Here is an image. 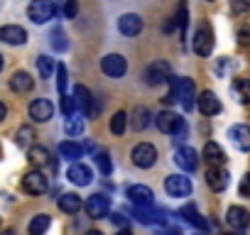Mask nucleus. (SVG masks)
I'll list each match as a JSON object with an SVG mask.
<instances>
[{
  "label": "nucleus",
  "instance_id": "f257e3e1",
  "mask_svg": "<svg viewBox=\"0 0 250 235\" xmlns=\"http://www.w3.org/2000/svg\"><path fill=\"white\" fill-rule=\"evenodd\" d=\"M155 125L160 133H167V135H174V140H184L187 137V123L184 118H179L177 113L172 110H162L155 115Z\"/></svg>",
  "mask_w": 250,
  "mask_h": 235
},
{
  "label": "nucleus",
  "instance_id": "f03ea898",
  "mask_svg": "<svg viewBox=\"0 0 250 235\" xmlns=\"http://www.w3.org/2000/svg\"><path fill=\"white\" fill-rule=\"evenodd\" d=\"M27 15H30V20L35 25H44L57 15V8H54L52 0H32V3L27 5Z\"/></svg>",
  "mask_w": 250,
  "mask_h": 235
},
{
  "label": "nucleus",
  "instance_id": "7ed1b4c3",
  "mask_svg": "<svg viewBox=\"0 0 250 235\" xmlns=\"http://www.w3.org/2000/svg\"><path fill=\"white\" fill-rule=\"evenodd\" d=\"M130 159H133L135 167H140V169H150V167L157 162V150H155V145H150V142H140V145L133 147Z\"/></svg>",
  "mask_w": 250,
  "mask_h": 235
},
{
  "label": "nucleus",
  "instance_id": "20e7f679",
  "mask_svg": "<svg viewBox=\"0 0 250 235\" xmlns=\"http://www.w3.org/2000/svg\"><path fill=\"white\" fill-rule=\"evenodd\" d=\"M213 49V30L208 27V22H201L199 30L194 32V52L199 57H208Z\"/></svg>",
  "mask_w": 250,
  "mask_h": 235
},
{
  "label": "nucleus",
  "instance_id": "39448f33",
  "mask_svg": "<svg viewBox=\"0 0 250 235\" xmlns=\"http://www.w3.org/2000/svg\"><path fill=\"white\" fill-rule=\"evenodd\" d=\"M165 191L174 198H184V196L191 194V181L184 174H172V176L165 179Z\"/></svg>",
  "mask_w": 250,
  "mask_h": 235
},
{
  "label": "nucleus",
  "instance_id": "423d86ee",
  "mask_svg": "<svg viewBox=\"0 0 250 235\" xmlns=\"http://www.w3.org/2000/svg\"><path fill=\"white\" fill-rule=\"evenodd\" d=\"M101 69H103L105 76H110V78H120L125 71H128V64H125V59H123L120 54H108V57L101 59Z\"/></svg>",
  "mask_w": 250,
  "mask_h": 235
},
{
  "label": "nucleus",
  "instance_id": "0eeeda50",
  "mask_svg": "<svg viewBox=\"0 0 250 235\" xmlns=\"http://www.w3.org/2000/svg\"><path fill=\"white\" fill-rule=\"evenodd\" d=\"M47 176L37 169V172H27L25 176H22V189L27 191V194H32V196H40V194H44L47 191Z\"/></svg>",
  "mask_w": 250,
  "mask_h": 235
},
{
  "label": "nucleus",
  "instance_id": "6e6552de",
  "mask_svg": "<svg viewBox=\"0 0 250 235\" xmlns=\"http://www.w3.org/2000/svg\"><path fill=\"white\" fill-rule=\"evenodd\" d=\"M83 208H86V213L91 218H105L108 211H110V201L103 194H93V196H88V201L83 203Z\"/></svg>",
  "mask_w": 250,
  "mask_h": 235
},
{
  "label": "nucleus",
  "instance_id": "1a4fd4ad",
  "mask_svg": "<svg viewBox=\"0 0 250 235\" xmlns=\"http://www.w3.org/2000/svg\"><path fill=\"white\" fill-rule=\"evenodd\" d=\"M174 88H177V98L182 100V105H184L187 110H191V108H194V93H196L194 81H191V78H177V76H174Z\"/></svg>",
  "mask_w": 250,
  "mask_h": 235
},
{
  "label": "nucleus",
  "instance_id": "9d476101",
  "mask_svg": "<svg viewBox=\"0 0 250 235\" xmlns=\"http://www.w3.org/2000/svg\"><path fill=\"white\" fill-rule=\"evenodd\" d=\"M118 30H120V35H125V37H135V35L143 32V18L135 15V13H125V15L118 20Z\"/></svg>",
  "mask_w": 250,
  "mask_h": 235
},
{
  "label": "nucleus",
  "instance_id": "9b49d317",
  "mask_svg": "<svg viewBox=\"0 0 250 235\" xmlns=\"http://www.w3.org/2000/svg\"><path fill=\"white\" fill-rule=\"evenodd\" d=\"M133 215H135V220H140L145 225H162L167 220L165 211H152L150 206H135L133 208Z\"/></svg>",
  "mask_w": 250,
  "mask_h": 235
},
{
  "label": "nucleus",
  "instance_id": "f8f14e48",
  "mask_svg": "<svg viewBox=\"0 0 250 235\" xmlns=\"http://www.w3.org/2000/svg\"><path fill=\"white\" fill-rule=\"evenodd\" d=\"M52 115H54V105L47 98H37L30 103V118L35 123H47Z\"/></svg>",
  "mask_w": 250,
  "mask_h": 235
},
{
  "label": "nucleus",
  "instance_id": "ddd939ff",
  "mask_svg": "<svg viewBox=\"0 0 250 235\" xmlns=\"http://www.w3.org/2000/svg\"><path fill=\"white\" fill-rule=\"evenodd\" d=\"M145 78H147V83H150V86L165 83V81L169 78V64H167V61H162V59H157L155 64H150V66H147Z\"/></svg>",
  "mask_w": 250,
  "mask_h": 235
},
{
  "label": "nucleus",
  "instance_id": "4468645a",
  "mask_svg": "<svg viewBox=\"0 0 250 235\" xmlns=\"http://www.w3.org/2000/svg\"><path fill=\"white\" fill-rule=\"evenodd\" d=\"M74 100H76V105H79L88 118H93V115L98 113V108L93 105V96H91V91H88L86 86H81V83L74 88Z\"/></svg>",
  "mask_w": 250,
  "mask_h": 235
},
{
  "label": "nucleus",
  "instance_id": "2eb2a0df",
  "mask_svg": "<svg viewBox=\"0 0 250 235\" xmlns=\"http://www.w3.org/2000/svg\"><path fill=\"white\" fill-rule=\"evenodd\" d=\"M128 198H130V203H135V206H152L155 194H152L150 186L135 184V186H128Z\"/></svg>",
  "mask_w": 250,
  "mask_h": 235
},
{
  "label": "nucleus",
  "instance_id": "dca6fc26",
  "mask_svg": "<svg viewBox=\"0 0 250 235\" xmlns=\"http://www.w3.org/2000/svg\"><path fill=\"white\" fill-rule=\"evenodd\" d=\"M174 159H177V164L184 172H196V167H199V155H196L194 147H179L177 155H174Z\"/></svg>",
  "mask_w": 250,
  "mask_h": 235
},
{
  "label": "nucleus",
  "instance_id": "f3484780",
  "mask_svg": "<svg viewBox=\"0 0 250 235\" xmlns=\"http://www.w3.org/2000/svg\"><path fill=\"white\" fill-rule=\"evenodd\" d=\"M0 39H3L5 44H25L27 32L20 25H5V27H0Z\"/></svg>",
  "mask_w": 250,
  "mask_h": 235
},
{
  "label": "nucleus",
  "instance_id": "a211bd4d",
  "mask_svg": "<svg viewBox=\"0 0 250 235\" xmlns=\"http://www.w3.org/2000/svg\"><path fill=\"white\" fill-rule=\"evenodd\" d=\"M66 176H69V181H71V184H76V186H88V184H91V179H93L91 169H88L86 164H79V162L69 167Z\"/></svg>",
  "mask_w": 250,
  "mask_h": 235
},
{
  "label": "nucleus",
  "instance_id": "6ab92c4d",
  "mask_svg": "<svg viewBox=\"0 0 250 235\" xmlns=\"http://www.w3.org/2000/svg\"><path fill=\"white\" fill-rule=\"evenodd\" d=\"M228 137L233 140V145H235L238 150H243V152L250 150V128H248V125H233V128L228 130Z\"/></svg>",
  "mask_w": 250,
  "mask_h": 235
},
{
  "label": "nucleus",
  "instance_id": "aec40b11",
  "mask_svg": "<svg viewBox=\"0 0 250 235\" xmlns=\"http://www.w3.org/2000/svg\"><path fill=\"white\" fill-rule=\"evenodd\" d=\"M199 110H201L204 115H218V113H221V100H218V96L211 93V91H204V93L199 96Z\"/></svg>",
  "mask_w": 250,
  "mask_h": 235
},
{
  "label": "nucleus",
  "instance_id": "412c9836",
  "mask_svg": "<svg viewBox=\"0 0 250 235\" xmlns=\"http://www.w3.org/2000/svg\"><path fill=\"white\" fill-rule=\"evenodd\" d=\"M27 159H30V164H35L37 169L40 167H52V169H57V164L52 162V157H49V152L44 150V147H35V145H30V152H27Z\"/></svg>",
  "mask_w": 250,
  "mask_h": 235
},
{
  "label": "nucleus",
  "instance_id": "4be33fe9",
  "mask_svg": "<svg viewBox=\"0 0 250 235\" xmlns=\"http://www.w3.org/2000/svg\"><path fill=\"white\" fill-rule=\"evenodd\" d=\"M32 86H35V78L27 71H15L10 76V88L15 93H27V91H32Z\"/></svg>",
  "mask_w": 250,
  "mask_h": 235
},
{
  "label": "nucleus",
  "instance_id": "5701e85b",
  "mask_svg": "<svg viewBox=\"0 0 250 235\" xmlns=\"http://www.w3.org/2000/svg\"><path fill=\"white\" fill-rule=\"evenodd\" d=\"M226 220H228V225L230 228H245V225H250V213L245 211V208H240V206H230L228 208V215H226Z\"/></svg>",
  "mask_w": 250,
  "mask_h": 235
},
{
  "label": "nucleus",
  "instance_id": "b1692460",
  "mask_svg": "<svg viewBox=\"0 0 250 235\" xmlns=\"http://www.w3.org/2000/svg\"><path fill=\"white\" fill-rule=\"evenodd\" d=\"M206 184H208L213 191H223V189L228 186V174H226L223 169H218V167H211V169L206 172Z\"/></svg>",
  "mask_w": 250,
  "mask_h": 235
},
{
  "label": "nucleus",
  "instance_id": "393cba45",
  "mask_svg": "<svg viewBox=\"0 0 250 235\" xmlns=\"http://www.w3.org/2000/svg\"><path fill=\"white\" fill-rule=\"evenodd\" d=\"M204 159H206L208 164L218 167V164L226 162V152H223L221 145H216V142H206V147H204Z\"/></svg>",
  "mask_w": 250,
  "mask_h": 235
},
{
  "label": "nucleus",
  "instance_id": "a878e982",
  "mask_svg": "<svg viewBox=\"0 0 250 235\" xmlns=\"http://www.w3.org/2000/svg\"><path fill=\"white\" fill-rule=\"evenodd\" d=\"M179 215L187 220V223H191L194 228H199V230H206L208 228V223L199 215V211H196V206H184L182 211H179Z\"/></svg>",
  "mask_w": 250,
  "mask_h": 235
},
{
  "label": "nucleus",
  "instance_id": "bb28decb",
  "mask_svg": "<svg viewBox=\"0 0 250 235\" xmlns=\"http://www.w3.org/2000/svg\"><path fill=\"white\" fill-rule=\"evenodd\" d=\"M59 155L66 157V159H79V157L83 155V147H81L79 142L64 140V142H59Z\"/></svg>",
  "mask_w": 250,
  "mask_h": 235
},
{
  "label": "nucleus",
  "instance_id": "cd10ccee",
  "mask_svg": "<svg viewBox=\"0 0 250 235\" xmlns=\"http://www.w3.org/2000/svg\"><path fill=\"white\" fill-rule=\"evenodd\" d=\"M59 208H62L64 213H79L81 198H79L76 194H62V196H59Z\"/></svg>",
  "mask_w": 250,
  "mask_h": 235
},
{
  "label": "nucleus",
  "instance_id": "c85d7f7f",
  "mask_svg": "<svg viewBox=\"0 0 250 235\" xmlns=\"http://www.w3.org/2000/svg\"><path fill=\"white\" fill-rule=\"evenodd\" d=\"M150 118H152L150 110H147L145 105H138L135 113H133V128H135V130H145V128L150 125Z\"/></svg>",
  "mask_w": 250,
  "mask_h": 235
},
{
  "label": "nucleus",
  "instance_id": "c756f323",
  "mask_svg": "<svg viewBox=\"0 0 250 235\" xmlns=\"http://www.w3.org/2000/svg\"><path fill=\"white\" fill-rule=\"evenodd\" d=\"M64 130H66L69 137H79V135L83 133V120H81L76 113H71V115H66V125H64Z\"/></svg>",
  "mask_w": 250,
  "mask_h": 235
},
{
  "label": "nucleus",
  "instance_id": "7c9ffc66",
  "mask_svg": "<svg viewBox=\"0 0 250 235\" xmlns=\"http://www.w3.org/2000/svg\"><path fill=\"white\" fill-rule=\"evenodd\" d=\"M49 215H44V213H40V215H35L32 218V223H30V235H44L47 233V228H49Z\"/></svg>",
  "mask_w": 250,
  "mask_h": 235
},
{
  "label": "nucleus",
  "instance_id": "2f4dec72",
  "mask_svg": "<svg viewBox=\"0 0 250 235\" xmlns=\"http://www.w3.org/2000/svg\"><path fill=\"white\" fill-rule=\"evenodd\" d=\"M233 91H235L240 103H250V81L248 78H235L233 81Z\"/></svg>",
  "mask_w": 250,
  "mask_h": 235
},
{
  "label": "nucleus",
  "instance_id": "473e14b6",
  "mask_svg": "<svg viewBox=\"0 0 250 235\" xmlns=\"http://www.w3.org/2000/svg\"><path fill=\"white\" fill-rule=\"evenodd\" d=\"M15 142H18V147H30V145L35 142V130H32L30 125H22V128L15 133Z\"/></svg>",
  "mask_w": 250,
  "mask_h": 235
},
{
  "label": "nucleus",
  "instance_id": "72a5a7b5",
  "mask_svg": "<svg viewBox=\"0 0 250 235\" xmlns=\"http://www.w3.org/2000/svg\"><path fill=\"white\" fill-rule=\"evenodd\" d=\"M125 120H128V115H125L123 110H118V113L110 118V133H113V135H123V133H125Z\"/></svg>",
  "mask_w": 250,
  "mask_h": 235
},
{
  "label": "nucleus",
  "instance_id": "f704fd0d",
  "mask_svg": "<svg viewBox=\"0 0 250 235\" xmlns=\"http://www.w3.org/2000/svg\"><path fill=\"white\" fill-rule=\"evenodd\" d=\"M37 69H40V76H42V78H49L52 71H54V61L42 54V57H37Z\"/></svg>",
  "mask_w": 250,
  "mask_h": 235
},
{
  "label": "nucleus",
  "instance_id": "c9c22d12",
  "mask_svg": "<svg viewBox=\"0 0 250 235\" xmlns=\"http://www.w3.org/2000/svg\"><path fill=\"white\" fill-rule=\"evenodd\" d=\"M93 162L98 164V169H101V174H110V169H113V164H110V157H108V152H96L93 155Z\"/></svg>",
  "mask_w": 250,
  "mask_h": 235
},
{
  "label": "nucleus",
  "instance_id": "e433bc0d",
  "mask_svg": "<svg viewBox=\"0 0 250 235\" xmlns=\"http://www.w3.org/2000/svg\"><path fill=\"white\" fill-rule=\"evenodd\" d=\"M174 22H177V27H179L182 35H184V32H187V25H189V18H187V3H179V13H177Z\"/></svg>",
  "mask_w": 250,
  "mask_h": 235
},
{
  "label": "nucleus",
  "instance_id": "4c0bfd02",
  "mask_svg": "<svg viewBox=\"0 0 250 235\" xmlns=\"http://www.w3.org/2000/svg\"><path fill=\"white\" fill-rule=\"evenodd\" d=\"M52 47H54L57 52H64V49H66V37H64L62 30H54V32H52Z\"/></svg>",
  "mask_w": 250,
  "mask_h": 235
},
{
  "label": "nucleus",
  "instance_id": "58836bf2",
  "mask_svg": "<svg viewBox=\"0 0 250 235\" xmlns=\"http://www.w3.org/2000/svg\"><path fill=\"white\" fill-rule=\"evenodd\" d=\"M230 10L233 15H245L250 10V0H230Z\"/></svg>",
  "mask_w": 250,
  "mask_h": 235
},
{
  "label": "nucleus",
  "instance_id": "ea45409f",
  "mask_svg": "<svg viewBox=\"0 0 250 235\" xmlns=\"http://www.w3.org/2000/svg\"><path fill=\"white\" fill-rule=\"evenodd\" d=\"M62 113H64V115L76 113V100H74L71 96H66V93H62Z\"/></svg>",
  "mask_w": 250,
  "mask_h": 235
},
{
  "label": "nucleus",
  "instance_id": "a19ab883",
  "mask_svg": "<svg viewBox=\"0 0 250 235\" xmlns=\"http://www.w3.org/2000/svg\"><path fill=\"white\" fill-rule=\"evenodd\" d=\"M57 86L62 93H66V66L64 64H57Z\"/></svg>",
  "mask_w": 250,
  "mask_h": 235
},
{
  "label": "nucleus",
  "instance_id": "79ce46f5",
  "mask_svg": "<svg viewBox=\"0 0 250 235\" xmlns=\"http://www.w3.org/2000/svg\"><path fill=\"white\" fill-rule=\"evenodd\" d=\"M76 13H79V3L76 0H66L64 3V15L71 20V18H76Z\"/></svg>",
  "mask_w": 250,
  "mask_h": 235
},
{
  "label": "nucleus",
  "instance_id": "37998d69",
  "mask_svg": "<svg viewBox=\"0 0 250 235\" xmlns=\"http://www.w3.org/2000/svg\"><path fill=\"white\" fill-rule=\"evenodd\" d=\"M238 44L240 47H248L250 44V27H240L238 30Z\"/></svg>",
  "mask_w": 250,
  "mask_h": 235
},
{
  "label": "nucleus",
  "instance_id": "c03bdc74",
  "mask_svg": "<svg viewBox=\"0 0 250 235\" xmlns=\"http://www.w3.org/2000/svg\"><path fill=\"white\" fill-rule=\"evenodd\" d=\"M238 191H240V196H250V172L240 179V186H238Z\"/></svg>",
  "mask_w": 250,
  "mask_h": 235
},
{
  "label": "nucleus",
  "instance_id": "a18cd8bd",
  "mask_svg": "<svg viewBox=\"0 0 250 235\" xmlns=\"http://www.w3.org/2000/svg\"><path fill=\"white\" fill-rule=\"evenodd\" d=\"M110 220H113V225H120V228L128 225V220H125V215H123V213H113V215H110Z\"/></svg>",
  "mask_w": 250,
  "mask_h": 235
},
{
  "label": "nucleus",
  "instance_id": "49530a36",
  "mask_svg": "<svg viewBox=\"0 0 250 235\" xmlns=\"http://www.w3.org/2000/svg\"><path fill=\"white\" fill-rule=\"evenodd\" d=\"M5 115H8V108H5V103H0V123L5 120Z\"/></svg>",
  "mask_w": 250,
  "mask_h": 235
},
{
  "label": "nucleus",
  "instance_id": "de8ad7c7",
  "mask_svg": "<svg viewBox=\"0 0 250 235\" xmlns=\"http://www.w3.org/2000/svg\"><path fill=\"white\" fill-rule=\"evenodd\" d=\"M115 235H133V233H130V228H128V225H125V228H120Z\"/></svg>",
  "mask_w": 250,
  "mask_h": 235
},
{
  "label": "nucleus",
  "instance_id": "09e8293b",
  "mask_svg": "<svg viewBox=\"0 0 250 235\" xmlns=\"http://www.w3.org/2000/svg\"><path fill=\"white\" fill-rule=\"evenodd\" d=\"M86 235H103L101 230H91V233H86Z\"/></svg>",
  "mask_w": 250,
  "mask_h": 235
},
{
  "label": "nucleus",
  "instance_id": "8fccbe9b",
  "mask_svg": "<svg viewBox=\"0 0 250 235\" xmlns=\"http://www.w3.org/2000/svg\"><path fill=\"white\" fill-rule=\"evenodd\" d=\"M0 235H15L13 230H3V233H0Z\"/></svg>",
  "mask_w": 250,
  "mask_h": 235
},
{
  "label": "nucleus",
  "instance_id": "3c124183",
  "mask_svg": "<svg viewBox=\"0 0 250 235\" xmlns=\"http://www.w3.org/2000/svg\"><path fill=\"white\" fill-rule=\"evenodd\" d=\"M3 64H5V61H3V54H0V71H3Z\"/></svg>",
  "mask_w": 250,
  "mask_h": 235
}]
</instances>
